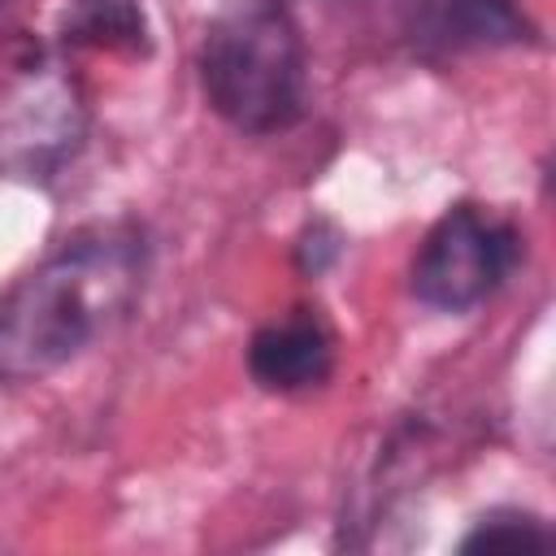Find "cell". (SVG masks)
Here are the masks:
<instances>
[{
	"instance_id": "obj_6",
	"label": "cell",
	"mask_w": 556,
	"mask_h": 556,
	"mask_svg": "<svg viewBox=\"0 0 556 556\" xmlns=\"http://www.w3.org/2000/svg\"><path fill=\"white\" fill-rule=\"evenodd\" d=\"M74 35L100 48H139L143 13L135 0H83L74 13Z\"/></svg>"
},
{
	"instance_id": "obj_1",
	"label": "cell",
	"mask_w": 556,
	"mask_h": 556,
	"mask_svg": "<svg viewBox=\"0 0 556 556\" xmlns=\"http://www.w3.org/2000/svg\"><path fill=\"white\" fill-rule=\"evenodd\" d=\"M143 239L91 226L0 295V382H39L104 339L143 291Z\"/></svg>"
},
{
	"instance_id": "obj_4",
	"label": "cell",
	"mask_w": 556,
	"mask_h": 556,
	"mask_svg": "<svg viewBox=\"0 0 556 556\" xmlns=\"http://www.w3.org/2000/svg\"><path fill=\"white\" fill-rule=\"evenodd\" d=\"M334 369V339L326 321L313 308H291L274 321H265L248 343V374L256 387L295 395L313 391Z\"/></svg>"
},
{
	"instance_id": "obj_3",
	"label": "cell",
	"mask_w": 556,
	"mask_h": 556,
	"mask_svg": "<svg viewBox=\"0 0 556 556\" xmlns=\"http://www.w3.org/2000/svg\"><path fill=\"white\" fill-rule=\"evenodd\" d=\"M521 235L508 217L482 204H452L413 256V295L439 313L482 304L517 265Z\"/></svg>"
},
{
	"instance_id": "obj_2",
	"label": "cell",
	"mask_w": 556,
	"mask_h": 556,
	"mask_svg": "<svg viewBox=\"0 0 556 556\" xmlns=\"http://www.w3.org/2000/svg\"><path fill=\"white\" fill-rule=\"evenodd\" d=\"M200 83L217 117L248 135L287 130L308 104V61L278 0L226 4L200 48Z\"/></svg>"
},
{
	"instance_id": "obj_5",
	"label": "cell",
	"mask_w": 556,
	"mask_h": 556,
	"mask_svg": "<svg viewBox=\"0 0 556 556\" xmlns=\"http://www.w3.org/2000/svg\"><path fill=\"white\" fill-rule=\"evenodd\" d=\"M526 35L530 26L513 0H417V39L439 48H491Z\"/></svg>"
},
{
	"instance_id": "obj_7",
	"label": "cell",
	"mask_w": 556,
	"mask_h": 556,
	"mask_svg": "<svg viewBox=\"0 0 556 556\" xmlns=\"http://www.w3.org/2000/svg\"><path fill=\"white\" fill-rule=\"evenodd\" d=\"M552 543L547 526L530 513H491L465 534V552H543Z\"/></svg>"
}]
</instances>
